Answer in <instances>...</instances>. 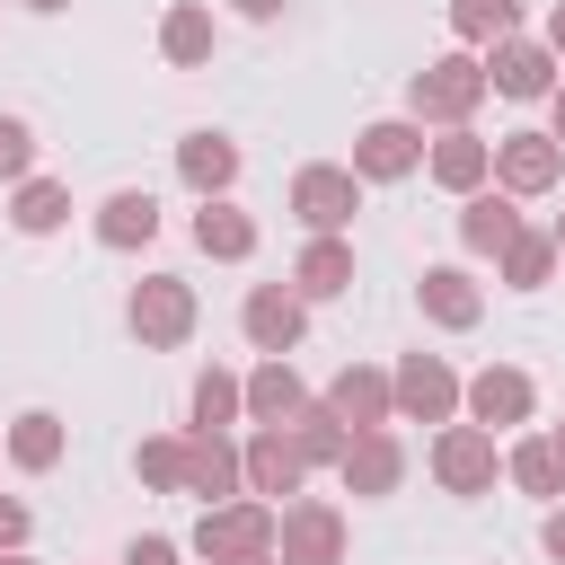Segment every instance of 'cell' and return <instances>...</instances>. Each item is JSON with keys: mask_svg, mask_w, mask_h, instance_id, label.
Instances as JSON below:
<instances>
[{"mask_svg": "<svg viewBox=\"0 0 565 565\" xmlns=\"http://www.w3.org/2000/svg\"><path fill=\"white\" fill-rule=\"evenodd\" d=\"M521 26V0H450V35L468 44V53H486V44H503Z\"/></svg>", "mask_w": 565, "mask_h": 565, "instance_id": "cell-31", "label": "cell"}, {"mask_svg": "<svg viewBox=\"0 0 565 565\" xmlns=\"http://www.w3.org/2000/svg\"><path fill=\"white\" fill-rule=\"evenodd\" d=\"M291 441H300V459H309V468H335V459H344V441H353V433H344V424H335V415H327V406H318V397H309V415H300V424H291Z\"/></svg>", "mask_w": 565, "mask_h": 565, "instance_id": "cell-32", "label": "cell"}, {"mask_svg": "<svg viewBox=\"0 0 565 565\" xmlns=\"http://www.w3.org/2000/svg\"><path fill=\"white\" fill-rule=\"evenodd\" d=\"M177 494H194L203 512H212V503H238V494H247V477H238V441H230V433H185Z\"/></svg>", "mask_w": 565, "mask_h": 565, "instance_id": "cell-13", "label": "cell"}, {"mask_svg": "<svg viewBox=\"0 0 565 565\" xmlns=\"http://www.w3.org/2000/svg\"><path fill=\"white\" fill-rule=\"evenodd\" d=\"M424 459H433V486L441 494H494V477H503V450H494L486 424H441Z\"/></svg>", "mask_w": 565, "mask_h": 565, "instance_id": "cell-5", "label": "cell"}, {"mask_svg": "<svg viewBox=\"0 0 565 565\" xmlns=\"http://www.w3.org/2000/svg\"><path fill=\"white\" fill-rule=\"evenodd\" d=\"M424 177H433L441 194H477V185H494V141L459 124V132L424 141Z\"/></svg>", "mask_w": 565, "mask_h": 565, "instance_id": "cell-17", "label": "cell"}, {"mask_svg": "<svg viewBox=\"0 0 565 565\" xmlns=\"http://www.w3.org/2000/svg\"><path fill=\"white\" fill-rule=\"evenodd\" d=\"M238 335H247L265 362H291V353L309 344V300H300L291 282H256V291L238 300Z\"/></svg>", "mask_w": 565, "mask_h": 565, "instance_id": "cell-4", "label": "cell"}, {"mask_svg": "<svg viewBox=\"0 0 565 565\" xmlns=\"http://www.w3.org/2000/svg\"><path fill=\"white\" fill-rule=\"evenodd\" d=\"M539 44H547V53H556V62H565V0H556V9H547V35H539Z\"/></svg>", "mask_w": 565, "mask_h": 565, "instance_id": "cell-38", "label": "cell"}, {"mask_svg": "<svg viewBox=\"0 0 565 565\" xmlns=\"http://www.w3.org/2000/svg\"><path fill=\"white\" fill-rule=\"evenodd\" d=\"M274 503H256V494H238V503H212L203 521H194V556L203 565H230V556H274Z\"/></svg>", "mask_w": 565, "mask_h": 565, "instance_id": "cell-7", "label": "cell"}, {"mask_svg": "<svg viewBox=\"0 0 565 565\" xmlns=\"http://www.w3.org/2000/svg\"><path fill=\"white\" fill-rule=\"evenodd\" d=\"M274 565H344V512L327 494H291L274 521Z\"/></svg>", "mask_w": 565, "mask_h": 565, "instance_id": "cell-8", "label": "cell"}, {"mask_svg": "<svg viewBox=\"0 0 565 565\" xmlns=\"http://www.w3.org/2000/svg\"><path fill=\"white\" fill-rule=\"evenodd\" d=\"M556 450H565V424H556Z\"/></svg>", "mask_w": 565, "mask_h": 565, "instance_id": "cell-45", "label": "cell"}, {"mask_svg": "<svg viewBox=\"0 0 565 565\" xmlns=\"http://www.w3.org/2000/svg\"><path fill=\"white\" fill-rule=\"evenodd\" d=\"M486 97H494V88H486V62H477V53H441V62H424V71L406 79V124H441V132H459Z\"/></svg>", "mask_w": 565, "mask_h": 565, "instance_id": "cell-1", "label": "cell"}, {"mask_svg": "<svg viewBox=\"0 0 565 565\" xmlns=\"http://www.w3.org/2000/svg\"><path fill=\"white\" fill-rule=\"evenodd\" d=\"M291 291L318 309V300H344L353 291V238H309L300 256H291Z\"/></svg>", "mask_w": 565, "mask_h": 565, "instance_id": "cell-23", "label": "cell"}, {"mask_svg": "<svg viewBox=\"0 0 565 565\" xmlns=\"http://www.w3.org/2000/svg\"><path fill=\"white\" fill-rule=\"evenodd\" d=\"M388 406H397L406 424H459V371H450L441 353H406V362L388 371Z\"/></svg>", "mask_w": 565, "mask_h": 565, "instance_id": "cell-9", "label": "cell"}, {"mask_svg": "<svg viewBox=\"0 0 565 565\" xmlns=\"http://www.w3.org/2000/svg\"><path fill=\"white\" fill-rule=\"evenodd\" d=\"M539 547L565 565V503H547V521H539Z\"/></svg>", "mask_w": 565, "mask_h": 565, "instance_id": "cell-37", "label": "cell"}, {"mask_svg": "<svg viewBox=\"0 0 565 565\" xmlns=\"http://www.w3.org/2000/svg\"><path fill=\"white\" fill-rule=\"evenodd\" d=\"M335 486H344L353 503L397 494V486H406V441H397V433H353L344 459H335Z\"/></svg>", "mask_w": 565, "mask_h": 565, "instance_id": "cell-14", "label": "cell"}, {"mask_svg": "<svg viewBox=\"0 0 565 565\" xmlns=\"http://www.w3.org/2000/svg\"><path fill=\"white\" fill-rule=\"evenodd\" d=\"M177 177H185L203 203H221V194L238 185V141H230V132H212V124H203V132H185V141H177Z\"/></svg>", "mask_w": 565, "mask_h": 565, "instance_id": "cell-19", "label": "cell"}, {"mask_svg": "<svg viewBox=\"0 0 565 565\" xmlns=\"http://www.w3.org/2000/svg\"><path fill=\"white\" fill-rule=\"evenodd\" d=\"M521 230V203L503 194V185H477V194H459V247L468 256H503V238Z\"/></svg>", "mask_w": 565, "mask_h": 565, "instance_id": "cell-22", "label": "cell"}, {"mask_svg": "<svg viewBox=\"0 0 565 565\" xmlns=\"http://www.w3.org/2000/svg\"><path fill=\"white\" fill-rule=\"evenodd\" d=\"M124 565H177V539H159V530H141V539L124 547Z\"/></svg>", "mask_w": 565, "mask_h": 565, "instance_id": "cell-36", "label": "cell"}, {"mask_svg": "<svg viewBox=\"0 0 565 565\" xmlns=\"http://www.w3.org/2000/svg\"><path fill=\"white\" fill-rule=\"evenodd\" d=\"M415 168H424V124L380 115V124L353 132V177H362V185H397V177H415Z\"/></svg>", "mask_w": 565, "mask_h": 565, "instance_id": "cell-10", "label": "cell"}, {"mask_svg": "<svg viewBox=\"0 0 565 565\" xmlns=\"http://www.w3.org/2000/svg\"><path fill=\"white\" fill-rule=\"evenodd\" d=\"M547 132H556V150H565V88L547 97Z\"/></svg>", "mask_w": 565, "mask_h": 565, "instance_id": "cell-40", "label": "cell"}, {"mask_svg": "<svg viewBox=\"0 0 565 565\" xmlns=\"http://www.w3.org/2000/svg\"><path fill=\"white\" fill-rule=\"evenodd\" d=\"M494 274H503L512 291H547V282H556V238L521 221V230L503 238V256H494Z\"/></svg>", "mask_w": 565, "mask_h": 565, "instance_id": "cell-29", "label": "cell"}, {"mask_svg": "<svg viewBox=\"0 0 565 565\" xmlns=\"http://www.w3.org/2000/svg\"><path fill=\"white\" fill-rule=\"evenodd\" d=\"M459 406H468V424L503 433V424H530L539 388H530V371H521V362H486L477 380H459Z\"/></svg>", "mask_w": 565, "mask_h": 565, "instance_id": "cell-12", "label": "cell"}, {"mask_svg": "<svg viewBox=\"0 0 565 565\" xmlns=\"http://www.w3.org/2000/svg\"><path fill=\"white\" fill-rule=\"evenodd\" d=\"M238 397H247V424H300V415H309V380H300L291 362H256V371L238 380Z\"/></svg>", "mask_w": 565, "mask_h": 565, "instance_id": "cell-21", "label": "cell"}, {"mask_svg": "<svg viewBox=\"0 0 565 565\" xmlns=\"http://www.w3.org/2000/svg\"><path fill=\"white\" fill-rule=\"evenodd\" d=\"M150 238H159V194H150V185H115V194L97 203V247L132 256V247H150Z\"/></svg>", "mask_w": 565, "mask_h": 565, "instance_id": "cell-20", "label": "cell"}, {"mask_svg": "<svg viewBox=\"0 0 565 565\" xmlns=\"http://www.w3.org/2000/svg\"><path fill=\"white\" fill-rule=\"evenodd\" d=\"M230 565H274V556H230Z\"/></svg>", "mask_w": 565, "mask_h": 565, "instance_id": "cell-44", "label": "cell"}, {"mask_svg": "<svg viewBox=\"0 0 565 565\" xmlns=\"http://www.w3.org/2000/svg\"><path fill=\"white\" fill-rule=\"evenodd\" d=\"M556 177H565V150H556V132H503V141H494V185H503L512 203H530V194H556Z\"/></svg>", "mask_w": 565, "mask_h": 565, "instance_id": "cell-11", "label": "cell"}, {"mask_svg": "<svg viewBox=\"0 0 565 565\" xmlns=\"http://www.w3.org/2000/svg\"><path fill=\"white\" fill-rule=\"evenodd\" d=\"M194 318H203V309H194V282H185V274H141L132 300H124V327H132L150 353H177V344L194 335Z\"/></svg>", "mask_w": 565, "mask_h": 565, "instance_id": "cell-2", "label": "cell"}, {"mask_svg": "<svg viewBox=\"0 0 565 565\" xmlns=\"http://www.w3.org/2000/svg\"><path fill=\"white\" fill-rule=\"evenodd\" d=\"M547 238H556V265H565V212H556V221H547Z\"/></svg>", "mask_w": 565, "mask_h": 565, "instance_id": "cell-41", "label": "cell"}, {"mask_svg": "<svg viewBox=\"0 0 565 565\" xmlns=\"http://www.w3.org/2000/svg\"><path fill=\"white\" fill-rule=\"evenodd\" d=\"M353 212H362V177H353V168L309 159V168L291 177V221H300L309 238H344V230H353Z\"/></svg>", "mask_w": 565, "mask_h": 565, "instance_id": "cell-3", "label": "cell"}, {"mask_svg": "<svg viewBox=\"0 0 565 565\" xmlns=\"http://www.w3.org/2000/svg\"><path fill=\"white\" fill-rule=\"evenodd\" d=\"M185 415H194V433H230L238 415H247V397H238V371H194V397H185Z\"/></svg>", "mask_w": 565, "mask_h": 565, "instance_id": "cell-30", "label": "cell"}, {"mask_svg": "<svg viewBox=\"0 0 565 565\" xmlns=\"http://www.w3.org/2000/svg\"><path fill=\"white\" fill-rule=\"evenodd\" d=\"M503 477L521 494H539V503H565V450H556V433H521L503 450Z\"/></svg>", "mask_w": 565, "mask_h": 565, "instance_id": "cell-25", "label": "cell"}, {"mask_svg": "<svg viewBox=\"0 0 565 565\" xmlns=\"http://www.w3.org/2000/svg\"><path fill=\"white\" fill-rule=\"evenodd\" d=\"M35 177V124L26 115H0V185Z\"/></svg>", "mask_w": 565, "mask_h": 565, "instance_id": "cell-34", "label": "cell"}, {"mask_svg": "<svg viewBox=\"0 0 565 565\" xmlns=\"http://www.w3.org/2000/svg\"><path fill=\"white\" fill-rule=\"evenodd\" d=\"M177 468H185V433H150V441L132 450V477H141L150 494H177Z\"/></svg>", "mask_w": 565, "mask_h": 565, "instance_id": "cell-33", "label": "cell"}, {"mask_svg": "<svg viewBox=\"0 0 565 565\" xmlns=\"http://www.w3.org/2000/svg\"><path fill=\"white\" fill-rule=\"evenodd\" d=\"M26 530H35V512H26L18 494H0V556H9V547H26Z\"/></svg>", "mask_w": 565, "mask_h": 565, "instance_id": "cell-35", "label": "cell"}, {"mask_svg": "<svg viewBox=\"0 0 565 565\" xmlns=\"http://www.w3.org/2000/svg\"><path fill=\"white\" fill-rule=\"evenodd\" d=\"M18 9H35V18H53V9H71V0H18Z\"/></svg>", "mask_w": 565, "mask_h": 565, "instance_id": "cell-42", "label": "cell"}, {"mask_svg": "<svg viewBox=\"0 0 565 565\" xmlns=\"http://www.w3.org/2000/svg\"><path fill=\"white\" fill-rule=\"evenodd\" d=\"M238 477H247V494L256 503H291L300 486H309V459H300V441H291V424H256L247 441H238Z\"/></svg>", "mask_w": 565, "mask_h": 565, "instance_id": "cell-6", "label": "cell"}, {"mask_svg": "<svg viewBox=\"0 0 565 565\" xmlns=\"http://www.w3.org/2000/svg\"><path fill=\"white\" fill-rule=\"evenodd\" d=\"M415 309H424L433 327H450V335H459V327H477V318H486V291H477V274H468V265H424V274H415Z\"/></svg>", "mask_w": 565, "mask_h": 565, "instance_id": "cell-18", "label": "cell"}, {"mask_svg": "<svg viewBox=\"0 0 565 565\" xmlns=\"http://www.w3.org/2000/svg\"><path fill=\"white\" fill-rule=\"evenodd\" d=\"M194 247H203V256H221V265H247V256H256V221L221 194V203H203V212H194Z\"/></svg>", "mask_w": 565, "mask_h": 565, "instance_id": "cell-28", "label": "cell"}, {"mask_svg": "<svg viewBox=\"0 0 565 565\" xmlns=\"http://www.w3.org/2000/svg\"><path fill=\"white\" fill-rule=\"evenodd\" d=\"M212 44H221L212 9H203V0H168V18H159V53H168L177 71H203V62H212Z\"/></svg>", "mask_w": 565, "mask_h": 565, "instance_id": "cell-26", "label": "cell"}, {"mask_svg": "<svg viewBox=\"0 0 565 565\" xmlns=\"http://www.w3.org/2000/svg\"><path fill=\"white\" fill-rule=\"evenodd\" d=\"M0 565H35V556H26V547H9V556H0Z\"/></svg>", "mask_w": 565, "mask_h": 565, "instance_id": "cell-43", "label": "cell"}, {"mask_svg": "<svg viewBox=\"0 0 565 565\" xmlns=\"http://www.w3.org/2000/svg\"><path fill=\"white\" fill-rule=\"evenodd\" d=\"M344 433H388L397 424V406H388V371H371V362H344L335 380H327V397H318Z\"/></svg>", "mask_w": 565, "mask_h": 565, "instance_id": "cell-16", "label": "cell"}, {"mask_svg": "<svg viewBox=\"0 0 565 565\" xmlns=\"http://www.w3.org/2000/svg\"><path fill=\"white\" fill-rule=\"evenodd\" d=\"M62 450H71V433H62V415H53V406H26V415L0 433V459H9V468H26V477L62 468Z\"/></svg>", "mask_w": 565, "mask_h": 565, "instance_id": "cell-24", "label": "cell"}, {"mask_svg": "<svg viewBox=\"0 0 565 565\" xmlns=\"http://www.w3.org/2000/svg\"><path fill=\"white\" fill-rule=\"evenodd\" d=\"M62 221H71V185L62 177H18L9 185V230L18 238H53Z\"/></svg>", "mask_w": 565, "mask_h": 565, "instance_id": "cell-27", "label": "cell"}, {"mask_svg": "<svg viewBox=\"0 0 565 565\" xmlns=\"http://www.w3.org/2000/svg\"><path fill=\"white\" fill-rule=\"evenodd\" d=\"M477 62H486V88H494V97H521V106H530V97H556V53L530 44V35H503V44H486Z\"/></svg>", "mask_w": 565, "mask_h": 565, "instance_id": "cell-15", "label": "cell"}, {"mask_svg": "<svg viewBox=\"0 0 565 565\" xmlns=\"http://www.w3.org/2000/svg\"><path fill=\"white\" fill-rule=\"evenodd\" d=\"M230 9H238V18H256V26H265V18H282V0H230Z\"/></svg>", "mask_w": 565, "mask_h": 565, "instance_id": "cell-39", "label": "cell"}]
</instances>
